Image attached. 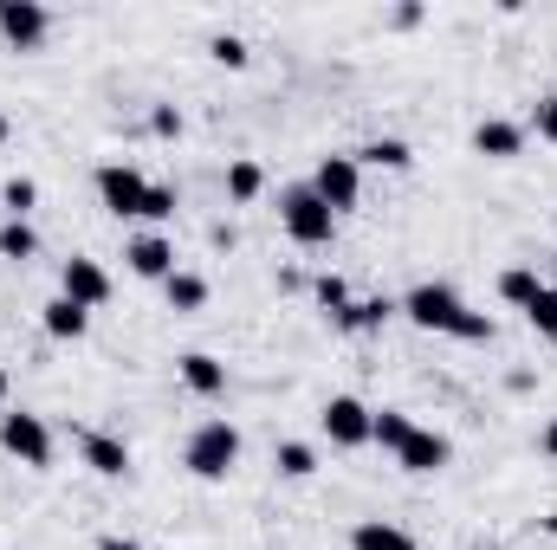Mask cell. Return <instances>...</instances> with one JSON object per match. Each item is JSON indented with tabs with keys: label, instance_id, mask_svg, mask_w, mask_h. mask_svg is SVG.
<instances>
[{
	"label": "cell",
	"instance_id": "6da1fadb",
	"mask_svg": "<svg viewBox=\"0 0 557 550\" xmlns=\"http://www.w3.org/2000/svg\"><path fill=\"white\" fill-rule=\"evenodd\" d=\"M182 466L195 473V479H208V486H221L234 466H240V427L234 421H201L195 434H188V447H182Z\"/></svg>",
	"mask_w": 557,
	"mask_h": 550
},
{
	"label": "cell",
	"instance_id": "7a4b0ae2",
	"mask_svg": "<svg viewBox=\"0 0 557 550\" xmlns=\"http://www.w3.org/2000/svg\"><path fill=\"white\" fill-rule=\"evenodd\" d=\"M278 227H285L298 247H331V240H337V214L311 195V182H298V188L278 195Z\"/></svg>",
	"mask_w": 557,
	"mask_h": 550
},
{
	"label": "cell",
	"instance_id": "3957f363",
	"mask_svg": "<svg viewBox=\"0 0 557 550\" xmlns=\"http://www.w3.org/2000/svg\"><path fill=\"white\" fill-rule=\"evenodd\" d=\"M403 317L416 324V330H441V337H454L460 330V317H467V298L454 291V285H416L409 298H403Z\"/></svg>",
	"mask_w": 557,
	"mask_h": 550
},
{
	"label": "cell",
	"instance_id": "277c9868",
	"mask_svg": "<svg viewBox=\"0 0 557 550\" xmlns=\"http://www.w3.org/2000/svg\"><path fill=\"white\" fill-rule=\"evenodd\" d=\"M0 453H7V460H20V466H33V473H46V466H52V427H46V421H39V414H0Z\"/></svg>",
	"mask_w": 557,
	"mask_h": 550
},
{
	"label": "cell",
	"instance_id": "5b68a950",
	"mask_svg": "<svg viewBox=\"0 0 557 550\" xmlns=\"http://www.w3.org/2000/svg\"><path fill=\"white\" fill-rule=\"evenodd\" d=\"M311 195L331 208V214H350L363 201V162L357 155H324L318 175H311Z\"/></svg>",
	"mask_w": 557,
	"mask_h": 550
},
{
	"label": "cell",
	"instance_id": "8992f818",
	"mask_svg": "<svg viewBox=\"0 0 557 550\" xmlns=\"http://www.w3.org/2000/svg\"><path fill=\"white\" fill-rule=\"evenodd\" d=\"M98 201L117 214V221H143V201H149V175L137 162H104L98 168Z\"/></svg>",
	"mask_w": 557,
	"mask_h": 550
},
{
	"label": "cell",
	"instance_id": "52a82bcc",
	"mask_svg": "<svg viewBox=\"0 0 557 550\" xmlns=\"http://www.w3.org/2000/svg\"><path fill=\"white\" fill-rule=\"evenodd\" d=\"M46 33H52V13H46L39 0H0V39H7L13 52H39Z\"/></svg>",
	"mask_w": 557,
	"mask_h": 550
},
{
	"label": "cell",
	"instance_id": "ba28073f",
	"mask_svg": "<svg viewBox=\"0 0 557 550\" xmlns=\"http://www.w3.org/2000/svg\"><path fill=\"white\" fill-rule=\"evenodd\" d=\"M370 414L357 396H331L324 409H318V427H324V440L331 447H370Z\"/></svg>",
	"mask_w": 557,
	"mask_h": 550
},
{
	"label": "cell",
	"instance_id": "9c48e42d",
	"mask_svg": "<svg viewBox=\"0 0 557 550\" xmlns=\"http://www.w3.org/2000/svg\"><path fill=\"white\" fill-rule=\"evenodd\" d=\"M59 291L72 298V304H85V311H98V304H111V273L98 266V260H65L59 266Z\"/></svg>",
	"mask_w": 557,
	"mask_h": 550
},
{
	"label": "cell",
	"instance_id": "30bf717a",
	"mask_svg": "<svg viewBox=\"0 0 557 550\" xmlns=\"http://www.w3.org/2000/svg\"><path fill=\"white\" fill-rule=\"evenodd\" d=\"M78 453H85V466H91L98 479H124V473H131V447H124L117 434H104V427H85V434H78Z\"/></svg>",
	"mask_w": 557,
	"mask_h": 550
},
{
	"label": "cell",
	"instance_id": "8fae6325",
	"mask_svg": "<svg viewBox=\"0 0 557 550\" xmlns=\"http://www.w3.org/2000/svg\"><path fill=\"white\" fill-rule=\"evenodd\" d=\"M396 460H403V473H441V466L454 460V440H447V434H434V427H416V434L403 440V453H396Z\"/></svg>",
	"mask_w": 557,
	"mask_h": 550
},
{
	"label": "cell",
	"instance_id": "7c38bea8",
	"mask_svg": "<svg viewBox=\"0 0 557 550\" xmlns=\"http://www.w3.org/2000/svg\"><path fill=\"white\" fill-rule=\"evenodd\" d=\"M175 370H182V389H188V396H201V402L227 396V363H214L208 350H188V357H182Z\"/></svg>",
	"mask_w": 557,
	"mask_h": 550
},
{
	"label": "cell",
	"instance_id": "4fadbf2b",
	"mask_svg": "<svg viewBox=\"0 0 557 550\" xmlns=\"http://www.w3.org/2000/svg\"><path fill=\"white\" fill-rule=\"evenodd\" d=\"M39 324H46V337H52V343H78V337L91 330V311H85V304H72V298L59 291V298H46Z\"/></svg>",
	"mask_w": 557,
	"mask_h": 550
},
{
	"label": "cell",
	"instance_id": "5bb4252c",
	"mask_svg": "<svg viewBox=\"0 0 557 550\" xmlns=\"http://www.w3.org/2000/svg\"><path fill=\"white\" fill-rule=\"evenodd\" d=\"M124 260H131V273L137 278H169L175 273V247H169L162 234H137V240L124 247Z\"/></svg>",
	"mask_w": 557,
	"mask_h": 550
},
{
	"label": "cell",
	"instance_id": "9a60e30c",
	"mask_svg": "<svg viewBox=\"0 0 557 550\" xmlns=\"http://www.w3.org/2000/svg\"><path fill=\"white\" fill-rule=\"evenodd\" d=\"M473 149H480V155H493V162H512V155L525 149V130H519L512 117H486V124L473 130Z\"/></svg>",
	"mask_w": 557,
	"mask_h": 550
},
{
	"label": "cell",
	"instance_id": "2e32d148",
	"mask_svg": "<svg viewBox=\"0 0 557 550\" xmlns=\"http://www.w3.org/2000/svg\"><path fill=\"white\" fill-rule=\"evenodd\" d=\"M396 311H403L396 298H350V304L337 311V324H344V330H383Z\"/></svg>",
	"mask_w": 557,
	"mask_h": 550
},
{
	"label": "cell",
	"instance_id": "e0dca14e",
	"mask_svg": "<svg viewBox=\"0 0 557 550\" xmlns=\"http://www.w3.org/2000/svg\"><path fill=\"white\" fill-rule=\"evenodd\" d=\"M350 550H416V538L403 525H389V518H363L350 532Z\"/></svg>",
	"mask_w": 557,
	"mask_h": 550
},
{
	"label": "cell",
	"instance_id": "ac0fdd59",
	"mask_svg": "<svg viewBox=\"0 0 557 550\" xmlns=\"http://www.w3.org/2000/svg\"><path fill=\"white\" fill-rule=\"evenodd\" d=\"M357 162H370V168H389V175H403V168L416 162V149H409L403 137H376V142H363V149H357Z\"/></svg>",
	"mask_w": 557,
	"mask_h": 550
},
{
	"label": "cell",
	"instance_id": "d6986e66",
	"mask_svg": "<svg viewBox=\"0 0 557 550\" xmlns=\"http://www.w3.org/2000/svg\"><path fill=\"white\" fill-rule=\"evenodd\" d=\"M409 434H416V421H409L403 409H376V414H370V440H376L383 453H403V440H409Z\"/></svg>",
	"mask_w": 557,
	"mask_h": 550
},
{
	"label": "cell",
	"instance_id": "ffe728a7",
	"mask_svg": "<svg viewBox=\"0 0 557 550\" xmlns=\"http://www.w3.org/2000/svg\"><path fill=\"white\" fill-rule=\"evenodd\" d=\"M162 291H169V311H201V304H208V278L182 273V266L162 278Z\"/></svg>",
	"mask_w": 557,
	"mask_h": 550
},
{
	"label": "cell",
	"instance_id": "44dd1931",
	"mask_svg": "<svg viewBox=\"0 0 557 550\" xmlns=\"http://www.w3.org/2000/svg\"><path fill=\"white\" fill-rule=\"evenodd\" d=\"M539 291H545V285H539V273H532V266H506V273H499V298H506L512 311H525Z\"/></svg>",
	"mask_w": 557,
	"mask_h": 550
},
{
	"label": "cell",
	"instance_id": "7402d4cb",
	"mask_svg": "<svg viewBox=\"0 0 557 550\" xmlns=\"http://www.w3.org/2000/svg\"><path fill=\"white\" fill-rule=\"evenodd\" d=\"M0 208H7V221H26V214L39 208V182H33V175H13V182L0 188Z\"/></svg>",
	"mask_w": 557,
	"mask_h": 550
},
{
	"label": "cell",
	"instance_id": "603a6c76",
	"mask_svg": "<svg viewBox=\"0 0 557 550\" xmlns=\"http://www.w3.org/2000/svg\"><path fill=\"white\" fill-rule=\"evenodd\" d=\"M33 253H39V234H33L26 221H7V227H0V260H13V266H26Z\"/></svg>",
	"mask_w": 557,
	"mask_h": 550
},
{
	"label": "cell",
	"instance_id": "cb8c5ba5",
	"mask_svg": "<svg viewBox=\"0 0 557 550\" xmlns=\"http://www.w3.org/2000/svg\"><path fill=\"white\" fill-rule=\"evenodd\" d=\"M208 52H214V65H227V72H247V65H253V46H247L240 33H214Z\"/></svg>",
	"mask_w": 557,
	"mask_h": 550
},
{
	"label": "cell",
	"instance_id": "d4e9b609",
	"mask_svg": "<svg viewBox=\"0 0 557 550\" xmlns=\"http://www.w3.org/2000/svg\"><path fill=\"white\" fill-rule=\"evenodd\" d=\"M260 188H267V168L240 155V162L227 168V195H234V201H260Z\"/></svg>",
	"mask_w": 557,
	"mask_h": 550
},
{
	"label": "cell",
	"instance_id": "484cf974",
	"mask_svg": "<svg viewBox=\"0 0 557 550\" xmlns=\"http://www.w3.org/2000/svg\"><path fill=\"white\" fill-rule=\"evenodd\" d=\"M525 324H532V330H539L545 343H557V285H545V291H539V298L525 304Z\"/></svg>",
	"mask_w": 557,
	"mask_h": 550
},
{
	"label": "cell",
	"instance_id": "4316f807",
	"mask_svg": "<svg viewBox=\"0 0 557 550\" xmlns=\"http://www.w3.org/2000/svg\"><path fill=\"white\" fill-rule=\"evenodd\" d=\"M278 473H285V479H311V473H318V453H311L305 440H278Z\"/></svg>",
	"mask_w": 557,
	"mask_h": 550
},
{
	"label": "cell",
	"instance_id": "83f0119b",
	"mask_svg": "<svg viewBox=\"0 0 557 550\" xmlns=\"http://www.w3.org/2000/svg\"><path fill=\"white\" fill-rule=\"evenodd\" d=\"M175 208H182V195H175V182H149V201H143V221H175Z\"/></svg>",
	"mask_w": 557,
	"mask_h": 550
},
{
	"label": "cell",
	"instance_id": "f1b7e54d",
	"mask_svg": "<svg viewBox=\"0 0 557 550\" xmlns=\"http://www.w3.org/2000/svg\"><path fill=\"white\" fill-rule=\"evenodd\" d=\"M311 298H318V304H324V311L337 317V311L350 304V285H344V278H337V273H324V278H318V285H311Z\"/></svg>",
	"mask_w": 557,
	"mask_h": 550
},
{
	"label": "cell",
	"instance_id": "f546056e",
	"mask_svg": "<svg viewBox=\"0 0 557 550\" xmlns=\"http://www.w3.org/2000/svg\"><path fill=\"white\" fill-rule=\"evenodd\" d=\"M532 130H539L545 142H557V91H552V98H539V111H532Z\"/></svg>",
	"mask_w": 557,
	"mask_h": 550
},
{
	"label": "cell",
	"instance_id": "4dcf8cb0",
	"mask_svg": "<svg viewBox=\"0 0 557 550\" xmlns=\"http://www.w3.org/2000/svg\"><path fill=\"white\" fill-rule=\"evenodd\" d=\"M149 130H156V137H182V111L156 104V111H149Z\"/></svg>",
	"mask_w": 557,
	"mask_h": 550
},
{
	"label": "cell",
	"instance_id": "1f68e13d",
	"mask_svg": "<svg viewBox=\"0 0 557 550\" xmlns=\"http://www.w3.org/2000/svg\"><path fill=\"white\" fill-rule=\"evenodd\" d=\"M539 447H545V453H552V460H557V414H552V421H545V434H539Z\"/></svg>",
	"mask_w": 557,
	"mask_h": 550
},
{
	"label": "cell",
	"instance_id": "d6a6232c",
	"mask_svg": "<svg viewBox=\"0 0 557 550\" xmlns=\"http://www.w3.org/2000/svg\"><path fill=\"white\" fill-rule=\"evenodd\" d=\"M98 550H143V545H131V538H98Z\"/></svg>",
	"mask_w": 557,
	"mask_h": 550
},
{
	"label": "cell",
	"instance_id": "836d02e7",
	"mask_svg": "<svg viewBox=\"0 0 557 550\" xmlns=\"http://www.w3.org/2000/svg\"><path fill=\"white\" fill-rule=\"evenodd\" d=\"M7 389H13V383H7V370H0V414H7Z\"/></svg>",
	"mask_w": 557,
	"mask_h": 550
},
{
	"label": "cell",
	"instance_id": "e575fe53",
	"mask_svg": "<svg viewBox=\"0 0 557 550\" xmlns=\"http://www.w3.org/2000/svg\"><path fill=\"white\" fill-rule=\"evenodd\" d=\"M7 137H13V124H7V117H0V142H7Z\"/></svg>",
	"mask_w": 557,
	"mask_h": 550
},
{
	"label": "cell",
	"instance_id": "d590c367",
	"mask_svg": "<svg viewBox=\"0 0 557 550\" xmlns=\"http://www.w3.org/2000/svg\"><path fill=\"white\" fill-rule=\"evenodd\" d=\"M545 532H552V538H557V512H552V518H545Z\"/></svg>",
	"mask_w": 557,
	"mask_h": 550
}]
</instances>
